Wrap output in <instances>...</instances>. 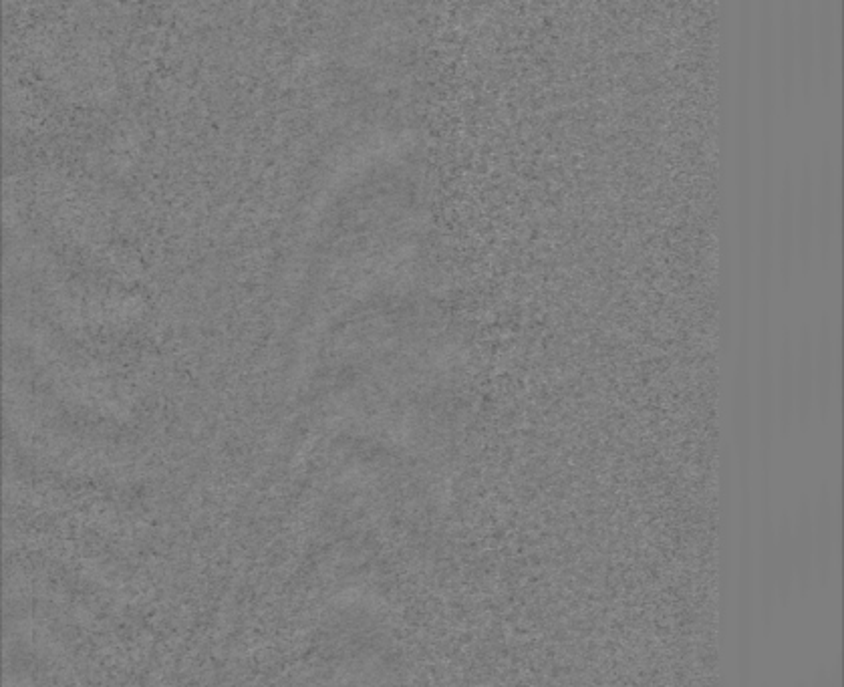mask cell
Instances as JSON below:
<instances>
[{
	"mask_svg": "<svg viewBox=\"0 0 844 687\" xmlns=\"http://www.w3.org/2000/svg\"><path fill=\"white\" fill-rule=\"evenodd\" d=\"M812 542L816 548V567L820 581L824 583L830 571V557H832V506L828 496H820L816 508V524L812 528Z\"/></svg>",
	"mask_w": 844,
	"mask_h": 687,
	"instance_id": "cell-1",
	"label": "cell"
},
{
	"mask_svg": "<svg viewBox=\"0 0 844 687\" xmlns=\"http://www.w3.org/2000/svg\"><path fill=\"white\" fill-rule=\"evenodd\" d=\"M796 530L792 532V551H794V567H798V581L802 591H806L808 579H810V567H812V551H814V542H812V520H810V512L808 508L802 504L798 510V518H796Z\"/></svg>",
	"mask_w": 844,
	"mask_h": 687,
	"instance_id": "cell-2",
	"label": "cell"
}]
</instances>
